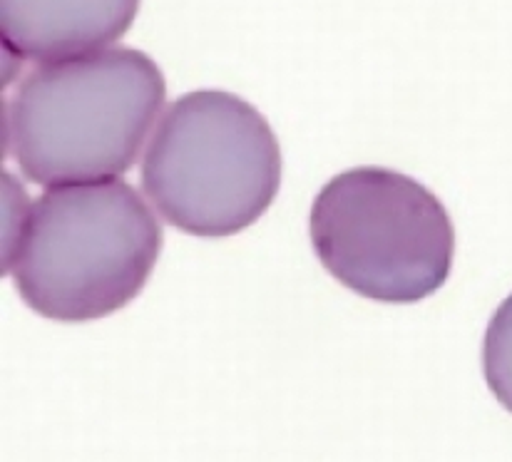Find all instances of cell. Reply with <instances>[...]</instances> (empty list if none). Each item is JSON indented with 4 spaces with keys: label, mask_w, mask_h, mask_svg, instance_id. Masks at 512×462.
<instances>
[{
    "label": "cell",
    "mask_w": 512,
    "mask_h": 462,
    "mask_svg": "<svg viewBox=\"0 0 512 462\" xmlns=\"http://www.w3.org/2000/svg\"><path fill=\"white\" fill-rule=\"evenodd\" d=\"M162 241L160 222L132 184H60L18 217L5 271L40 316L95 321L145 289Z\"/></svg>",
    "instance_id": "6da1fadb"
},
{
    "label": "cell",
    "mask_w": 512,
    "mask_h": 462,
    "mask_svg": "<svg viewBox=\"0 0 512 462\" xmlns=\"http://www.w3.org/2000/svg\"><path fill=\"white\" fill-rule=\"evenodd\" d=\"M165 97L162 70L135 48L43 63L23 77L5 110L8 152L43 187L122 177Z\"/></svg>",
    "instance_id": "7a4b0ae2"
},
{
    "label": "cell",
    "mask_w": 512,
    "mask_h": 462,
    "mask_svg": "<svg viewBox=\"0 0 512 462\" xmlns=\"http://www.w3.org/2000/svg\"><path fill=\"white\" fill-rule=\"evenodd\" d=\"M281 187V147L254 105L224 90H194L162 115L142 189L167 224L194 236L252 227Z\"/></svg>",
    "instance_id": "3957f363"
},
{
    "label": "cell",
    "mask_w": 512,
    "mask_h": 462,
    "mask_svg": "<svg viewBox=\"0 0 512 462\" xmlns=\"http://www.w3.org/2000/svg\"><path fill=\"white\" fill-rule=\"evenodd\" d=\"M309 229L324 269L381 304L428 299L453 269L450 214L428 187L393 169L336 174L316 194Z\"/></svg>",
    "instance_id": "277c9868"
},
{
    "label": "cell",
    "mask_w": 512,
    "mask_h": 462,
    "mask_svg": "<svg viewBox=\"0 0 512 462\" xmlns=\"http://www.w3.org/2000/svg\"><path fill=\"white\" fill-rule=\"evenodd\" d=\"M140 0H0L5 48L35 63L105 50L130 30Z\"/></svg>",
    "instance_id": "5b68a950"
},
{
    "label": "cell",
    "mask_w": 512,
    "mask_h": 462,
    "mask_svg": "<svg viewBox=\"0 0 512 462\" xmlns=\"http://www.w3.org/2000/svg\"><path fill=\"white\" fill-rule=\"evenodd\" d=\"M483 373L500 405L512 413V294L498 306L485 331Z\"/></svg>",
    "instance_id": "8992f818"
}]
</instances>
